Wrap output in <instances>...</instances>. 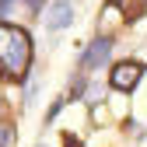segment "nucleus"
<instances>
[{
  "label": "nucleus",
  "instance_id": "obj_4",
  "mask_svg": "<svg viewBox=\"0 0 147 147\" xmlns=\"http://www.w3.org/2000/svg\"><path fill=\"white\" fill-rule=\"evenodd\" d=\"M11 140H14V130L11 126H0V147H11Z\"/></svg>",
  "mask_w": 147,
  "mask_h": 147
},
{
  "label": "nucleus",
  "instance_id": "obj_2",
  "mask_svg": "<svg viewBox=\"0 0 147 147\" xmlns=\"http://www.w3.org/2000/svg\"><path fill=\"white\" fill-rule=\"evenodd\" d=\"M137 81H140V63H116V70H112V88L130 91Z\"/></svg>",
  "mask_w": 147,
  "mask_h": 147
},
{
  "label": "nucleus",
  "instance_id": "obj_1",
  "mask_svg": "<svg viewBox=\"0 0 147 147\" xmlns=\"http://www.w3.org/2000/svg\"><path fill=\"white\" fill-rule=\"evenodd\" d=\"M28 60H32L28 35L14 25H0V74L7 81H18L28 70Z\"/></svg>",
  "mask_w": 147,
  "mask_h": 147
},
{
  "label": "nucleus",
  "instance_id": "obj_3",
  "mask_svg": "<svg viewBox=\"0 0 147 147\" xmlns=\"http://www.w3.org/2000/svg\"><path fill=\"white\" fill-rule=\"evenodd\" d=\"M119 21H123V18H119V7H116V4H109V7H105V25H102V32H116Z\"/></svg>",
  "mask_w": 147,
  "mask_h": 147
}]
</instances>
